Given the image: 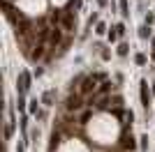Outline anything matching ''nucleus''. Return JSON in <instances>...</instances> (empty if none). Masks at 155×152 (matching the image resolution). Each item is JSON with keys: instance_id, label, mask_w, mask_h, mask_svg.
I'll list each match as a JSON object with an SVG mask.
<instances>
[{"instance_id": "20e7f679", "label": "nucleus", "mask_w": 155, "mask_h": 152, "mask_svg": "<svg viewBox=\"0 0 155 152\" xmlns=\"http://www.w3.org/2000/svg\"><path fill=\"white\" fill-rule=\"evenodd\" d=\"M118 53H120V55H125V53H127V46L120 44V46H118Z\"/></svg>"}, {"instance_id": "f257e3e1", "label": "nucleus", "mask_w": 155, "mask_h": 152, "mask_svg": "<svg viewBox=\"0 0 155 152\" xmlns=\"http://www.w3.org/2000/svg\"><path fill=\"white\" fill-rule=\"evenodd\" d=\"M118 134H120V125H118V120L109 113H97V115H93L91 122H88V136H91L95 143H100V145L116 143Z\"/></svg>"}, {"instance_id": "39448f33", "label": "nucleus", "mask_w": 155, "mask_h": 152, "mask_svg": "<svg viewBox=\"0 0 155 152\" xmlns=\"http://www.w3.org/2000/svg\"><path fill=\"white\" fill-rule=\"evenodd\" d=\"M51 2H53V5H58V7H63L65 2H67V0H51Z\"/></svg>"}, {"instance_id": "7ed1b4c3", "label": "nucleus", "mask_w": 155, "mask_h": 152, "mask_svg": "<svg viewBox=\"0 0 155 152\" xmlns=\"http://www.w3.org/2000/svg\"><path fill=\"white\" fill-rule=\"evenodd\" d=\"M58 152H88V150H86V145L81 143V141L72 138V141H67V143H63Z\"/></svg>"}, {"instance_id": "f03ea898", "label": "nucleus", "mask_w": 155, "mask_h": 152, "mask_svg": "<svg viewBox=\"0 0 155 152\" xmlns=\"http://www.w3.org/2000/svg\"><path fill=\"white\" fill-rule=\"evenodd\" d=\"M16 7L28 16H39L46 12V0H16Z\"/></svg>"}]
</instances>
